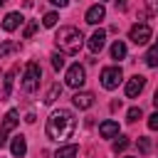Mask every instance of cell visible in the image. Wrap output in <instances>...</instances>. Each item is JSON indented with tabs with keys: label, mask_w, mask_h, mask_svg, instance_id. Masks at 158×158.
Returning <instances> with one entry per match:
<instances>
[{
	"label": "cell",
	"mask_w": 158,
	"mask_h": 158,
	"mask_svg": "<svg viewBox=\"0 0 158 158\" xmlns=\"http://www.w3.org/2000/svg\"><path fill=\"white\" fill-rule=\"evenodd\" d=\"M74 128H77V118L69 109L52 111V116L47 118V136L57 143H64L67 138H72Z\"/></svg>",
	"instance_id": "cell-1"
},
{
	"label": "cell",
	"mask_w": 158,
	"mask_h": 158,
	"mask_svg": "<svg viewBox=\"0 0 158 158\" xmlns=\"http://www.w3.org/2000/svg\"><path fill=\"white\" fill-rule=\"evenodd\" d=\"M54 44L59 47L62 54H77L84 44V35L77 27H59L54 35Z\"/></svg>",
	"instance_id": "cell-2"
},
{
	"label": "cell",
	"mask_w": 158,
	"mask_h": 158,
	"mask_svg": "<svg viewBox=\"0 0 158 158\" xmlns=\"http://www.w3.org/2000/svg\"><path fill=\"white\" fill-rule=\"evenodd\" d=\"M40 79H42V67L37 62H30L25 67V74H22V89L27 94H35L40 89Z\"/></svg>",
	"instance_id": "cell-3"
},
{
	"label": "cell",
	"mask_w": 158,
	"mask_h": 158,
	"mask_svg": "<svg viewBox=\"0 0 158 158\" xmlns=\"http://www.w3.org/2000/svg\"><path fill=\"white\" fill-rule=\"evenodd\" d=\"M64 84H67V86H72V89H81V86L86 84V69H84L79 62H77V64H72V67L67 69Z\"/></svg>",
	"instance_id": "cell-4"
},
{
	"label": "cell",
	"mask_w": 158,
	"mask_h": 158,
	"mask_svg": "<svg viewBox=\"0 0 158 158\" xmlns=\"http://www.w3.org/2000/svg\"><path fill=\"white\" fill-rule=\"evenodd\" d=\"M121 79H123V72H121V67H106V69H101V86L104 89H116L118 84H121Z\"/></svg>",
	"instance_id": "cell-5"
},
{
	"label": "cell",
	"mask_w": 158,
	"mask_h": 158,
	"mask_svg": "<svg viewBox=\"0 0 158 158\" xmlns=\"http://www.w3.org/2000/svg\"><path fill=\"white\" fill-rule=\"evenodd\" d=\"M128 40H131L133 44H146V42L151 40V27H148L146 22L133 25V27H131V32H128Z\"/></svg>",
	"instance_id": "cell-6"
},
{
	"label": "cell",
	"mask_w": 158,
	"mask_h": 158,
	"mask_svg": "<svg viewBox=\"0 0 158 158\" xmlns=\"http://www.w3.org/2000/svg\"><path fill=\"white\" fill-rule=\"evenodd\" d=\"M143 86H146V77H141V74L131 77V79L126 81V96H128V99H136V96L143 91Z\"/></svg>",
	"instance_id": "cell-7"
},
{
	"label": "cell",
	"mask_w": 158,
	"mask_h": 158,
	"mask_svg": "<svg viewBox=\"0 0 158 158\" xmlns=\"http://www.w3.org/2000/svg\"><path fill=\"white\" fill-rule=\"evenodd\" d=\"M104 17H106V7H104L101 2H96V5H91V7L86 10V22H89V25H99Z\"/></svg>",
	"instance_id": "cell-8"
},
{
	"label": "cell",
	"mask_w": 158,
	"mask_h": 158,
	"mask_svg": "<svg viewBox=\"0 0 158 158\" xmlns=\"http://www.w3.org/2000/svg\"><path fill=\"white\" fill-rule=\"evenodd\" d=\"M22 22H25V17H22L20 12H7V15L2 17V30H5V32H12V30H17Z\"/></svg>",
	"instance_id": "cell-9"
},
{
	"label": "cell",
	"mask_w": 158,
	"mask_h": 158,
	"mask_svg": "<svg viewBox=\"0 0 158 158\" xmlns=\"http://www.w3.org/2000/svg\"><path fill=\"white\" fill-rule=\"evenodd\" d=\"M86 44H89V49H91L94 54H96V52H101V49H104V44H106V32H104V30H96V32L89 37V42H86Z\"/></svg>",
	"instance_id": "cell-10"
},
{
	"label": "cell",
	"mask_w": 158,
	"mask_h": 158,
	"mask_svg": "<svg viewBox=\"0 0 158 158\" xmlns=\"http://www.w3.org/2000/svg\"><path fill=\"white\" fill-rule=\"evenodd\" d=\"M72 101H74L77 109H89V106L94 104V94H91V91H77V94L72 96Z\"/></svg>",
	"instance_id": "cell-11"
},
{
	"label": "cell",
	"mask_w": 158,
	"mask_h": 158,
	"mask_svg": "<svg viewBox=\"0 0 158 158\" xmlns=\"http://www.w3.org/2000/svg\"><path fill=\"white\" fill-rule=\"evenodd\" d=\"M15 74H17V69H15V67H12V69L5 74V79H2V89H0V101H5V99L10 96L12 84H15Z\"/></svg>",
	"instance_id": "cell-12"
},
{
	"label": "cell",
	"mask_w": 158,
	"mask_h": 158,
	"mask_svg": "<svg viewBox=\"0 0 158 158\" xmlns=\"http://www.w3.org/2000/svg\"><path fill=\"white\" fill-rule=\"evenodd\" d=\"M99 133H101V138H116L118 136V123L109 118V121H104L99 126Z\"/></svg>",
	"instance_id": "cell-13"
},
{
	"label": "cell",
	"mask_w": 158,
	"mask_h": 158,
	"mask_svg": "<svg viewBox=\"0 0 158 158\" xmlns=\"http://www.w3.org/2000/svg\"><path fill=\"white\" fill-rule=\"evenodd\" d=\"M10 151H12L15 158H22V156L27 153V141H25V136H15L12 143H10Z\"/></svg>",
	"instance_id": "cell-14"
},
{
	"label": "cell",
	"mask_w": 158,
	"mask_h": 158,
	"mask_svg": "<svg viewBox=\"0 0 158 158\" xmlns=\"http://www.w3.org/2000/svg\"><path fill=\"white\" fill-rule=\"evenodd\" d=\"M17 123H20V114H17L15 109H10V111L5 114V118H2V131L7 133V131H12Z\"/></svg>",
	"instance_id": "cell-15"
},
{
	"label": "cell",
	"mask_w": 158,
	"mask_h": 158,
	"mask_svg": "<svg viewBox=\"0 0 158 158\" xmlns=\"http://www.w3.org/2000/svg\"><path fill=\"white\" fill-rule=\"evenodd\" d=\"M77 153H79V146L69 143V146H62V148L57 151V156H54V158H77Z\"/></svg>",
	"instance_id": "cell-16"
},
{
	"label": "cell",
	"mask_w": 158,
	"mask_h": 158,
	"mask_svg": "<svg viewBox=\"0 0 158 158\" xmlns=\"http://www.w3.org/2000/svg\"><path fill=\"white\" fill-rule=\"evenodd\" d=\"M17 49H20V42H12V40L0 42V57H7V54H12V52H17Z\"/></svg>",
	"instance_id": "cell-17"
},
{
	"label": "cell",
	"mask_w": 158,
	"mask_h": 158,
	"mask_svg": "<svg viewBox=\"0 0 158 158\" xmlns=\"http://www.w3.org/2000/svg\"><path fill=\"white\" fill-rule=\"evenodd\" d=\"M123 57H126V44L121 40H116L111 44V59H123Z\"/></svg>",
	"instance_id": "cell-18"
},
{
	"label": "cell",
	"mask_w": 158,
	"mask_h": 158,
	"mask_svg": "<svg viewBox=\"0 0 158 158\" xmlns=\"http://www.w3.org/2000/svg\"><path fill=\"white\" fill-rule=\"evenodd\" d=\"M59 94H62V86H59V84H52V86L47 89V94H44V104H54V101L59 99Z\"/></svg>",
	"instance_id": "cell-19"
},
{
	"label": "cell",
	"mask_w": 158,
	"mask_h": 158,
	"mask_svg": "<svg viewBox=\"0 0 158 158\" xmlns=\"http://www.w3.org/2000/svg\"><path fill=\"white\" fill-rule=\"evenodd\" d=\"M146 64H148V67H158V44H153V47L146 52Z\"/></svg>",
	"instance_id": "cell-20"
},
{
	"label": "cell",
	"mask_w": 158,
	"mask_h": 158,
	"mask_svg": "<svg viewBox=\"0 0 158 158\" xmlns=\"http://www.w3.org/2000/svg\"><path fill=\"white\" fill-rule=\"evenodd\" d=\"M128 143H131V141H128L126 136H116V141H114V151H116V153H121V151H126V148H128Z\"/></svg>",
	"instance_id": "cell-21"
},
{
	"label": "cell",
	"mask_w": 158,
	"mask_h": 158,
	"mask_svg": "<svg viewBox=\"0 0 158 158\" xmlns=\"http://www.w3.org/2000/svg\"><path fill=\"white\" fill-rule=\"evenodd\" d=\"M57 20H59V15H57V12H47V15L42 17V25H44V27H54V25H57Z\"/></svg>",
	"instance_id": "cell-22"
},
{
	"label": "cell",
	"mask_w": 158,
	"mask_h": 158,
	"mask_svg": "<svg viewBox=\"0 0 158 158\" xmlns=\"http://www.w3.org/2000/svg\"><path fill=\"white\" fill-rule=\"evenodd\" d=\"M49 59H52V67H54L57 72H59V69L64 67V54H62V52H54V54H52Z\"/></svg>",
	"instance_id": "cell-23"
},
{
	"label": "cell",
	"mask_w": 158,
	"mask_h": 158,
	"mask_svg": "<svg viewBox=\"0 0 158 158\" xmlns=\"http://www.w3.org/2000/svg\"><path fill=\"white\" fill-rule=\"evenodd\" d=\"M141 116H143V111H141V106H131V109H128V114H126V118H128L131 123H133V121H138Z\"/></svg>",
	"instance_id": "cell-24"
},
{
	"label": "cell",
	"mask_w": 158,
	"mask_h": 158,
	"mask_svg": "<svg viewBox=\"0 0 158 158\" xmlns=\"http://www.w3.org/2000/svg\"><path fill=\"white\" fill-rule=\"evenodd\" d=\"M37 27H40V25H37V22H27V25H25V37H27V40H30V37H32V35H35V32H37Z\"/></svg>",
	"instance_id": "cell-25"
},
{
	"label": "cell",
	"mask_w": 158,
	"mask_h": 158,
	"mask_svg": "<svg viewBox=\"0 0 158 158\" xmlns=\"http://www.w3.org/2000/svg\"><path fill=\"white\" fill-rule=\"evenodd\" d=\"M138 151H141V153H148V151H151V141L141 136V138H138Z\"/></svg>",
	"instance_id": "cell-26"
},
{
	"label": "cell",
	"mask_w": 158,
	"mask_h": 158,
	"mask_svg": "<svg viewBox=\"0 0 158 158\" xmlns=\"http://www.w3.org/2000/svg\"><path fill=\"white\" fill-rule=\"evenodd\" d=\"M148 128H151V131H158V111L148 116Z\"/></svg>",
	"instance_id": "cell-27"
},
{
	"label": "cell",
	"mask_w": 158,
	"mask_h": 158,
	"mask_svg": "<svg viewBox=\"0 0 158 158\" xmlns=\"http://www.w3.org/2000/svg\"><path fill=\"white\" fill-rule=\"evenodd\" d=\"M126 7H128V0H116V10L118 12H123Z\"/></svg>",
	"instance_id": "cell-28"
},
{
	"label": "cell",
	"mask_w": 158,
	"mask_h": 158,
	"mask_svg": "<svg viewBox=\"0 0 158 158\" xmlns=\"http://www.w3.org/2000/svg\"><path fill=\"white\" fill-rule=\"evenodd\" d=\"M146 7H148L151 12H158V0H148V2H146Z\"/></svg>",
	"instance_id": "cell-29"
},
{
	"label": "cell",
	"mask_w": 158,
	"mask_h": 158,
	"mask_svg": "<svg viewBox=\"0 0 158 158\" xmlns=\"http://www.w3.org/2000/svg\"><path fill=\"white\" fill-rule=\"evenodd\" d=\"M5 143H7V133H5V131H0V148H2Z\"/></svg>",
	"instance_id": "cell-30"
},
{
	"label": "cell",
	"mask_w": 158,
	"mask_h": 158,
	"mask_svg": "<svg viewBox=\"0 0 158 158\" xmlns=\"http://www.w3.org/2000/svg\"><path fill=\"white\" fill-rule=\"evenodd\" d=\"M49 2H52V5H57V7H64L69 0H49Z\"/></svg>",
	"instance_id": "cell-31"
},
{
	"label": "cell",
	"mask_w": 158,
	"mask_h": 158,
	"mask_svg": "<svg viewBox=\"0 0 158 158\" xmlns=\"http://www.w3.org/2000/svg\"><path fill=\"white\" fill-rule=\"evenodd\" d=\"M153 104H156V109H158V91L153 94Z\"/></svg>",
	"instance_id": "cell-32"
},
{
	"label": "cell",
	"mask_w": 158,
	"mask_h": 158,
	"mask_svg": "<svg viewBox=\"0 0 158 158\" xmlns=\"http://www.w3.org/2000/svg\"><path fill=\"white\" fill-rule=\"evenodd\" d=\"M5 2H7V0H0V5H5Z\"/></svg>",
	"instance_id": "cell-33"
},
{
	"label": "cell",
	"mask_w": 158,
	"mask_h": 158,
	"mask_svg": "<svg viewBox=\"0 0 158 158\" xmlns=\"http://www.w3.org/2000/svg\"><path fill=\"white\" fill-rule=\"evenodd\" d=\"M123 158H131V156H123Z\"/></svg>",
	"instance_id": "cell-34"
}]
</instances>
